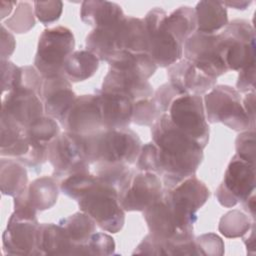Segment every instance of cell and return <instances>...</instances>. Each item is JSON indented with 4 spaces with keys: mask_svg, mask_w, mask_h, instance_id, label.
Returning <instances> with one entry per match:
<instances>
[{
    "mask_svg": "<svg viewBox=\"0 0 256 256\" xmlns=\"http://www.w3.org/2000/svg\"><path fill=\"white\" fill-rule=\"evenodd\" d=\"M26 128L11 117L1 113V144L0 150L15 144L25 133Z\"/></svg>",
    "mask_w": 256,
    "mask_h": 256,
    "instance_id": "cell-40",
    "label": "cell"
},
{
    "mask_svg": "<svg viewBox=\"0 0 256 256\" xmlns=\"http://www.w3.org/2000/svg\"><path fill=\"white\" fill-rule=\"evenodd\" d=\"M162 197L182 223L193 226L197 221V211L209 199L210 191L202 181L192 175L174 187L164 189Z\"/></svg>",
    "mask_w": 256,
    "mask_h": 256,
    "instance_id": "cell-10",
    "label": "cell"
},
{
    "mask_svg": "<svg viewBox=\"0 0 256 256\" xmlns=\"http://www.w3.org/2000/svg\"><path fill=\"white\" fill-rule=\"evenodd\" d=\"M48 160L53 167V177L65 178L69 175L89 172L83 138L65 131L60 133L48 146Z\"/></svg>",
    "mask_w": 256,
    "mask_h": 256,
    "instance_id": "cell-9",
    "label": "cell"
},
{
    "mask_svg": "<svg viewBox=\"0 0 256 256\" xmlns=\"http://www.w3.org/2000/svg\"><path fill=\"white\" fill-rule=\"evenodd\" d=\"M109 68L134 74L148 80L157 70L158 66L147 53L119 52L109 63Z\"/></svg>",
    "mask_w": 256,
    "mask_h": 256,
    "instance_id": "cell-28",
    "label": "cell"
},
{
    "mask_svg": "<svg viewBox=\"0 0 256 256\" xmlns=\"http://www.w3.org/2000/svg\"><path fill=\"white\" fill-rule=\"evenodd\" d=\"M90 164L136 163L141 150V140L131 129L102 128L92 134L82 136Z\"/></svg>",
    "mask_w": 256,
    "mask_h": 256,
    "instance_id": "cell-2",
    "label": "cell"
},
{
    "mask_svg": "<svg viewBox=\"0 0 256 256\" xmlns=\"http://www.w3.org/2000/svg\"><path fill=\"white\" fill-rule=\"evenodd\" d=\"M136 167L138 171L152 172L159 176L158 151L153 142L146 143L141 147L138 158L136 160Z\"/></svg>",
    "mask_w": 256,
    "mask_h": 256,
    "instance_id": "cell-42",
    "label": "cell"
},
{
    "mask_svg": "<svg viewBox=\"0 0 256 256\" xmlns=\"http://www.w3.org/2000/svg\"><path fill=\"white\" fill-rule=\"evenodd\" d=\"M161 115L153 98L142 99L134 102L132 122L140 126H152Z\"/></svg>",
    "mask_w": 256,
    "mask_h": 256,
    "instance_id": "cell-38",
    "label": "cell"
},
{
    "mask_svg": "<svg viewBox=\"0 0 256 256\" xmlns=\"http://www.w3.org/2000/svg\"><path fill=\"white\" fill-rule=\"evenodd\" d=\"M26 131L33 141L47 147L60 134L58 122L46 115L32 122L26 127Z\"/></svg>",
    "mask_w": 256,
    "mask_h": 256,
    "instance_id": "cell-35",
    "label": "cell"
},
{
    "mask_svg": "<svg viewBox=\"0 0 256 256\" xmlns=\"http://www.w3.org/2000/svg\"><path fill=\"white\" fill-rule=\"evenodd\" d=\"M25 192L33 208L37 211H43L56 204L59 188L54 177L43 176L29 183Z\"/></svg>",
    "mask_w": 256,
    "mask_h": 256,
    "instance_id": "cell-30",
    "label": "cell"
},
{
    "mask_svg": "<svg viewBox=\"0 0 256 256\" xmlns=\"http://www.w3.org/2000/svg\"><path fill=\"white\" fill-rule=\"evenodd\" d=\"M3 25L16 33H26L35 25L33 8L28 2H18L14 14L8 18Z\"/></svg>",
    "mask_w": 256,
    "mask_h": 256,
    "instance_id": "cell-37",
    "label": "cell"
},
{
    "mask_svg": "<svg viewBox=\"0 0 256 256\" xmlns=\"http://www.w3.org/2000/svg\"><path fill=\"white\" fill-rule=\"evenodd\" d=\"M94 165L95 175L103 182L117 188L118 191L133 173V170L129 168V165L125 164L96 163Z\"/></svg>",
    "mask_w": 256,
    "mask_h": 256,
    "instance_id": "cell-36",
    "label": "cell"
},
{
    "mask_svg": "<svg viewBox=\"0 0 256 256\" xmlns=\"http://www.w3.org/2000/svg\"><path fill=\"white\" fill-rule=\"evenodd\" d=\"M75 38L64 26L46 28L39 36L34 67L44 79L63 75L67 58L74 52Z\"/></svg>",
    "mask_w": 256,
    "mask_h": 256,
    "instance_id": "cell-3",
    "label": "cell"
},
{
    "mask_svg": "<svg viewBox=\"0 0 256 256\" xmlns=\"http://www.w3.org/2000/svg\"><path fill=\"white\" fill-rule=\"evenodd\" d=\"M167 13L161 7L151 9L143 18L147 31V54L157 66L169 67L182 59L183 45L167 30Z\"/></svg>",
    "mask_w": 256,
    "mask_h": 256,
    "instance_id": "cell-8",
    "label": "cell"
},
{
    "mask_svg": "<svg viewBox=\"0 0 256 256\" xmlns=\"http://www.w3.org/2000/svg\"><path fill=\"white\" fill-rule=\"evenodd\" d=\"M242 105L244 107L245 112L247 113L251 123L254 125L255 122V91L249 92L245 95Z\"/></svg>",
    "mask_w": 256,
    "mask_h": 256,
    "instance_id": "cell-48",
    "label": "cell"
},
{
    "mask_svg": "<svg viewBox=\"0 0 256 256\" xmlns=\"http://www.w3.org/2000/svg\"><path fill=\"white\" fill-rule=\"evenodd\" d=\"M0 186L3 195L16 197L28 187V175L25 165L13 158H1Z\"/></svg>",
    "mask_w": 256,
    "mask_h": 256,
    "instance_id": "cell-27",
    "label": "cell"
},
{
    "mask_svg": "<svg viewBox=\"0 0 256 256\" xmlns=\"http://www.w3.org/2000/svg\"><path fill=\"white\" fill-rule=\"evenodd\" d=\"M166 113L171 122L203 149L209 141V125L202 96L178 94L170 102Z\"/></svg>",
    "mask_w": 256,
    "mask_h": 256,
    "instance_id": "cell-7",
    "label": "cell"
},
{
    "mask_svg": "<svg viewBox=\"0 0 256 256\" xmlns=\"http://www.w3.org/2000/svg\"><path fill=\"white\" fill-rule=\"evenodd\" d=\"M38 255H82L81 245H75L59 224L42 223L37 230Z\"/></svg>",
    "mask_w": 256,
    "mask_h": 256,
    "instance_id": "cell-22",
    "label": "cell"
},
{
    "mask_svg": "<svg viewBox=\"0 0 256 256\" xmlns=\"http://www.w3.org/2000/svg\"><path fill=\"white\" fill-rule=\"evenodd\" d=\"M21 67L16 66L9 60H1L2 92H10L19 87L21 83Z\"/></svg>",
    "mask_w": 256,
    "mask_h": 256,
    "instance_id": "cell-45",
    "label": "cell"
},
{
    "mask_svg": "<svg viewBox=\"0 0 256 256\" xmlns=\"http://www.w3.org/2000/svg\"><path fill=\"white\" fill-rule=\"evenodd\" d=\"M125 17L121 6L114 2L88 0L81 3L80 18L93 29L120 22Z\"/></svg>",
    "mask_w": 256,
    "mask_h": 256,
    "instance_id": "cell-24",
    "label": "cell"
},
{
    "mask_svg": "<svg viewBox=\"0 0 256 256\" xmlns=\"http://www.w3.org/2000/svg\"><path fill=\"white\" fill-rule=\"evenodd\" d=\"M197 255H222L224 253V243L222 239L214 234H203L194 239Z\"/></svg>",
    "mask_w": 256,
    "mask_h": 256,
    "instance_id": "cell-43",
    "label": "cell"
},
{
    "mask_svg": "<svg viewBox=\"0 0 256 256\" xmlns=\"http://www.w3.org/2000/svg\"><path fill=\"white\" fill-rule=\"evenodd\" d=\"M124 19L108 26L94 28L85 39L87 50L95 54L99 60L109 63L121 52L118 46V34Z\"/></svg>",
    "mask_w": 256,
    "mask_h": 256,
    "instance_id": "cell-23",
    "label": "cell"
},
{
    "mask_svg": "<svg viewBox=\"0 0 256 256\" xmlns=\"http://www.w3.org/2000/svg\"><path fill=\"white\" fill-rule=\"evenodd\" d=\"M218 51L228 70L240 71L255 63V32L252 25L236 19L218 33Z\"/></svg>",
    "mask_w": 256,
    "mask_h": 256,
    "instance_id": "cell-6",
    "label": "cell"
},
{
    "mask_svg": "<svg viewBox=\"0 0 256 256\" xmlns=\"http://www.w3.org/2000/svg\"><path fill=\"white\" fill-rule=\"evenodd\" d=\"M253 223L255 221L242 211L232 210L221 217L218 230L226 238H238L246 235Z\"/></svg>",
    "mask_w": 256,
    "mask_h": 256,
    "instance_id": "cell-34",
    "label": "cell"
},
{
    "mask_svg": "<svg viewBox=\"0 0 256 256\" xmlns=\"http://www.w3.org/2000/svg\"><path fill=\"white\" fill-rule=\"evenodd\" d=\"M183 54L185 59L211 78L217 79L229 71L218 51V33L196 31L183 44Z\"/></svg>",
    "mask_w": 256,
    "mask_h": 256,
    "instance_id": "cell-13",
    "label": "cell"
},
{
    "mask_svg": "<svg viewBox=\"0 0 256 256\" xmlns=\"http://www.w3.org/2000/svg\"><path fill=\"white\" fill-rule=\"evenodd\" d=\"M133 254L169 255V242L161 240L149 233L135 248Z\"/></svg>",
    "mask_w": 256,
    "mask_h": 256,
    "instance_id": "cell-46",
    "label": "cell"
},
{
    "mask_svg": "<svg viewBox=\"0 0 256 256\" xmlns=\"http://www.w3.org/2000/svg\"><path fill=\"white\" fill-rule=\"evenodd\" d=\"M150 234L171 243H180L194 239L193 226L182 223L170 206L159 199L143 211Z\"/></svg>",
    "mask_w": 256,
    "mask_h": 256,
    "instance_id": "cell-14",
    "label": "cell"
},
{
    "mask_svg": "<svg viewBox=\"0 0 256 256\" xmlns=\"http://www.w3.org/2000/svg\"><path fill=\"white\" fill-rule=\"evenodd\" d=\"M164 24L175 39L183 45L197 31L195 10L190 6H180L165 17Z\"/></svg>",
    "mask_w": 256,
    "mask_h": 256,
    "instance_id": "cell-31",
    "label": "cell"
},
{
    "mask_svg": "<svg viewBox=\"0 0 256 256\" xmlns=\"http://www.w3.org/2000/svg\"><path fill=\"white\" fill-rule=\"evenodd\" d=\"M85 255H112L115 252L114 239L102 232H95L91 235L88 242L83 245Z\"/></svg>",
    "mask_w": 256,
    "mask_h": 256,
    "instance_id": "cell-39",
    "label": "cell"
},
{
    "mask_svg": "<svg viewBox=\"0 0 256 256\" xmlns=\"http://www.w3.org/2000/svg\"><path fill=\"white\" fill-rule=\"evenodd\" d=\"M98 57L89 50L73 52L65 61L63 75L70 82H80L92 77L99 68Z\"/></svg>",
    "mask_w": 256,
    "mask_h": 256,
    "instance_id": "cell-29",
    "label": "cell"
},
{
    "mask_svg": "<svg viewBox=\"0 0 256 256\" xmlns=\"http://www.w3.org/2000/svg\"><path fill=\"white\" fill-rule=\"evenodd\" d=\"M163 183L152 172L133 171L127 182L119 189L118 199L124 211L143 212L163 196Z\"/></svg>",
    "mask_w": 256,
    "mask_h": 256,
    "instance_id": "cell-12",
    "label": "cell"
},
{
    "mask_svg": "<svg viewBox=\"0 0 256 256\" xmlns=\"http://www.w3.org/2000/svg\"><path fill=\"white\" fill-rule=\"evenodd\" d=\"M236 88L239 93L255 91V63H252L239 71Z\"/></svg>",
    "mask_w": 256,
    "mask_h": 256,
    "instance_id": "cell-47",
    "label": "cell"
},
{
    "mask_svg": "<svg viewBox=\"0 0 256 256\" xmlns=\"http://www.w3.org/2000/svg\"><path fill=\"white\" fill-rule=\"evenodd\" d=\"M99 178L90 172H80L65 177L60 183L63 194L76 201L86 195L97 183Z\"/></svg>",
    "mask_w": 256,
    "mask_h": 256,
    "instance_id": "cell-33",
    "label": "cell"
},
{
    "mask_svg": "<svg viewBox=\"0 0 256 256\" xmlns=\"http://www.w3.org/2000/svg\"><path fill=\"white\" fill-rule=\"evenodd\" d=\"M205 115L209 123H222L228 128L241 132L254 129L242 105L240 93L228 85L214 86L203 98Z\"/></svg>",
    "mask_w": 256,
    "mask_h": 256,
    "instance_id": "cell-5",
    "label": "cell"
},
{
    "mask_svg": "<svg viewBox=\"0 0 256 256\" xmlns=\"http://www.w3.org/2000/svg\"><path fill=\"white\" fill-rule=\"evenodd\" d=\"M120 51L132 53H147V31L144 20L126 16L118 34Z\"/></svg>",
    "mask_w": 256,
    "mask_h": 256,
    "instance_id": "cell-26",
    "label": "cell"
},
{
    "mask_svg": "<svg viewBox=\"0 0 256 256\" xmlns=\"http://www.w3.org/2000/svg\"><path fill=\"white\" fill-rule=\"evenodd\" d=\"M255 192V164L235 154L228 164L215 196L220 205L231 208Z\"/></svg>",
    "mask_w": 256,
    "mask_h": 256,
    "instance_id": "cell-11",
    "label": "cell"
},
{
    "mask_svg": "<svg viewBox=\"0 0 256 256\" xmlns=\"http://www.w3.org/2000/svg\"><path fill=\"white\" fill-rule=\"evenodd\" d=\"M151 137L157 147L159 176H162L164 189L195 175L203 160V148L179 130L167 113L161 114L151 126Z\"/></svg>",
    "mask_w": 256,
    "mask_h": 256,
    "instance_id": "cell-1",
    "label": "cell"
},
{
    "mask_svg": "<svg viewBox=\"0 0 256 256\" xmlns=\"http://www.w3.org/2000/svg\"><path fill=\"white\" fill-rule=\"evenodd\" d=\"M248 236L244 237L243 236V242L248 250H251V253L254 254L255 252V223H253L251 229L247 232Z\"/></svg>",
    "mask_w": 256,
    "mask_h": 256,
    "instance_id": "cell-50",
    "label": "cell"
},
{
    "mask_svg": "<svg viewBox=\"0 0 256 256\" xmlns=\"http://www.w3.org/2000/svg\"><path fill=\"white\" fill-rule=\"evenodd\" d=\"M194 10L197 20V31L199 32L216 34V32L224 29L229 23L227 9L219 1H200Z\"/></svg>",
    "mask_w": 256,
    "mask_h": 256,
    "instance_id": "cell-25",
    "label": "cell"
},
{
    "mask_svg": "<svg viewBox=\"0 0 256 256\" xmlns=\"http://www.w3.org/2000/svg\"><path fill=\"white\" fill-rule=\"evenodd\" d=\"M61 125L66 131L81 136L89 135L102 129L97 95L77 96Z\"/></svg>",
    "mask_w": 256,
    "mask_h": 256,
    "instance_id": "cell-17",
    "label": "cell"
},
{
    "mask_svg": "<svg viewBox=\"0 0 256 256\" xmlns=\"http://www.w3.org/2000/svg\"><path fill=\"white\" fill-rule=\"evenodd\" d=\"M76 97L71 82L64 75L44 79L41 92L44 113L60 124L63 123Z\"/></svg>",
    "mask_w": 256,
    "mask_h": 256,
    "instance_id": "cell-19",
    "label": "cell"
},
{
    "mask_svg": "<svg viewBox=\"0 0 256 256\" xmlns=\"http://www.w3.org/2000/svg\"><path fill=\"white\" fill-rule=\"evenodd\" d=\"M100 90L122 94L133 102L152 98L154 95L153 88L148 80L112 68H109L108 73L104 77Z\"/></svg>",
    "mask_w": 256,
    "mask_h": 256,
    "instance_id": "cell-21",
    "label": "cell"
},
{
    "mask_svg": "<svg viewBox=\"0 0 256 256\" xmlns=\"http://www.w3.org/2000/svg\"><path fill=\"white\" fill-rule=\"evenodd\" d=\"M1 113L11 117L26 128L44 115V105L40 95L35 90L19 86L8 92L3 98Z\"/></svg>",
    "mask_w": 256,
    "mask_h": 256,
    "instance_id": "cell-16",
    "label": "cell"
},
{
    "mask_svg": "<svg viewBox=\"0 0 256 256\" xmlns=\"http://www.w3.org/2000/svg\"><path fill=\"white\" fill-rule=\"evenodd\" d=\"M80 211L90 216L93 221L106 232L118 233L125 223V211L118 199V189L99 182L80 200L77 201Z\"/></svg>",
    "mask_w": 256,
    "mask_h": 256,
    "instance_id": "cell-4",
    "label": "cell"
},
{
    "mask_svg": "<svg viewBox=\"0 0 256 256\" xmlns=\"http://www.w3.org/2000/svg\"><path fill=\"white\" fill-rule=\"evenodd\" d=\"M236 154L247 162L255 164V131H242L236 138Z\"/></svg>",
    "mask_w": 256,
    "mask_h": 256,
    "instance_id": "cell-44",
    "label": "cell"
},
{
    "mask_svg": "<svg viewBox=\"0 0 256 256\" xmlns=\"http://www.w3.org/2000/svg\"><path fill=\"white\" fill-rule=\"evenodd\" d=\"M58 224L75 245L86 244L96 231V223L82 211L60 219Z\"/></svg>",
    "mask_w": 256,
    "mask_h": 256,
    "instance_id": "cell-32",
    "label": "cell"
},
{
    "mask_svg": "<svg viewBox=\"0 0 256 256\" xmlns=\"http://www.w3.org/2000/svg\"><path fill=\"white\" fill-rule=\"evenodd\" d=\"M244 210L251 216V219L255 221V194L252 193L247 199L241 202Z\"/></svg>",
    "mask_w": 256,
    "mask_h": 256,
    "instance_id": "cell-49",
    "label": "cell"
},
{
    "mask_svg": "<svg viewBox=\"0 0 256 256\" xmlns=\"http://www.w3.org/2000/svg\"><path fill=\"white\" fill-rule=\"evenodd\" d=\"M63 10L62 1H35L34 13L37 19L44 25L57 21Z\"/></svg>",
    "mask_w": 256,
    "mask_h": 256,
    "instance_id": "cell-41",
    "label": "cell"
},
{
    "mask_svg": "<svg viewBox=\"0 0 256 256\" xmlns=\"http://www.w3.org/2000/svg\"><path fill=\"white\" fill-rule=\"evenodd\" d=\"M225 7H232L237 10H245L252 2L251 1H224L221 2Z\"/></svg>",
    "mask_w": 256,
    "mask_h": 256,
    "instance_id": "cell-51",
    "label": "cell"
},
{
    "mask_svg": "<svg viewBox=\"0 0 256 256\" xmlns=\"http://www.w3.org/2000/svg\"><path fill=\"white\" fill-rule=\"evenodd\" d=\"M101 113L102 128H127L132 122L134 102L119 93L96 90Z\"/></svg>",
    "mask_w": 256,
    "mask_h": 256,
    "instance_id": "cell-20",
    "label": "cell"
},
{
    "mask_svg": "<svg viewBox=\"0 0 256 256\" xmlns=\"http://www.w3.org/2000/svg\"><path fill=\"white\" fill-rule=\"evenodd\" d=\"M167 75L169 83L179 94L205 95L216 86L217 82V79L207 76L185 58L169 66Z\"/></svg>",
    "mask_w": 256,
    "mask_h": 256,
    "instance_id": "cell-18",
    "label": "cell"
},
{
    "mask_svg": "<svg viewBox=\"0 0 256 256\" xmlns=\"http://www.w3.org/2000/svg\"><path fill=\"white\" fill-rule=\"evenodd\" d=\"M38 219L11 214L2 235L3 252L8 255H38L36 247Z\"/></svg>",
    "mask_w": 256,
    "mask_h": 256,
    "instance_id": "cell-15",
    "label": "cell"
}]
</instances>
